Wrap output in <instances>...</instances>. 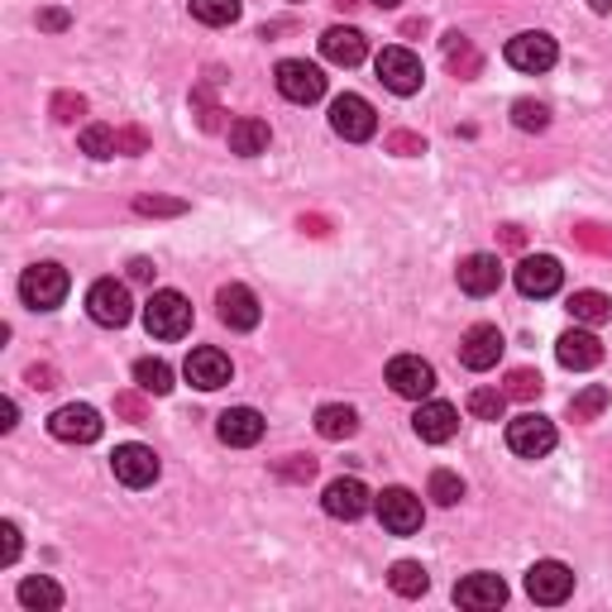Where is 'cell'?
<instances>
[{
  "mask_svg": "<svg viewBox=\"0 0 612 612\" xmlns=\"http://www.w3.org/2000/svg\"><path fill=\"white\" fill-rule=\"evenodd\" d=\"M15 559H20V527L5 522L0 527V565H15Z\"/></svg>",
  "mask_w": 612,
  "mask_h": 612,
  "instance_id": "cell-39",
  "label": "cell"
},
{
  "mask_svg": "<svg viewBox=\"0 0 612 612\" xmlns=\"http://www.w3.org/2000/svg\"><path fill=\"white\" fill-rule=\"evenodd\" d=\"M153 273H159V268H153L149 258H135V264H129V278H135V282H153Z\"/></svg>",
  "mask_w": 612,
  "mask_h": 612,
  "instance_id": "cell-45",
  "label": "cell"
},
{
  "mask_svg": "<svg viewBox=\"0 0 612 612\" xmlns=\"http://www.w3.org/2000/svg\"><path fill=\"white\" fill-rule=\"evenodd\" d=\"M431 498H436L440 507H454V503L464 498V478L450 474V469H436V474H431Z\"/></svg>",
  "mask_w": 612,
  "mask_h": 612,
  "instance_id": "cell-36",
  "label": "cell"
},
{
  "mask_svg": "<svg viewBox=\"0 0 612 612\" xmlns=\"http://www.w3.org/2000/svg\"><path fill=\"white\" fill-rule=\"evenodd\" d=\"M54 111H58V120H77V115L86 111V101H82V96H58Z\"/></svg>",
  "mask_w": 612,
  "mask_h": 612,
  "instance_id": "cell-41",
  "label": "cell"
},
{
  "mask_svg": "<svg viewBox=\"0 0 612 612\" xmlns=\"http://www.w3.org/2000/svg\"><path fill=\"white\" fill-rule=\"evenodd\" d=\"M454 603L460 608H474V612H488V608H503L507 603V584L498 575H469L454 584Z\"/></svg>",
  "mask_w": 612,
  "mask_h": 612,
  "instance_id": "cell-22",
  "label": "cell"
},
{
  "mask_svg": "<svg viewBox=\"0 0 612 612\" xmlns=\"http://www.w3.org/2000/svg\"><path fill=\"white\" fill-rule=\"evenodd\" d=\"M216 307H220V321L230 325V331H254L258 325V297L244 288V282H230V288H220V297H216Z\"/></svg>",
  "mask_w": 612,
  "mask_h": 612,
  "instance_id": "cell-21",
  "label": "cell"
},
{
  "mask_svg": "<svg viewBox=\"0 0 612 612\" xmlns=\"http://www.w3.org/2000/svg\"><path fill=\"white\" fill-rule=\"evenodd\" d=\"M135 383H139V393L168 397V393H173V369H168L163 359H139L135 363Z\"/></svg>",
  "mask_w": 612,
  "mask_h": 612,
  "instance_id": "cell-29",
  "label": "cell"
},
{
  "mask_svg": "<svg viewBox=\"0 0 612 612\" xmlns=\"http://www.w3.org/2000/svg\"><path fill=\"white\" fill-rule=\"evenodd\" d=\"M335 5H340V10H355V5H359V0H335Z\"/></svg>",
  "mask_w": 612,
  "mask_h": 612,
  "instance_id": "cell-49",
  "label": "cell"
},
{
  "mask_svg": "<svg viewBox=\"0 0 612 612\" xmlns=\"http://www.w3.org/2000/svg\"><path fill=\"white\" fill-rule=\"evenodd\" d=\"M555 58H559L555 38H551V34H541V30L507 38V62H512L517 72H551V68H555Z\"/></svg>",
  "mask_w": 612,
  "mask_h": 612,
  "instance_id": "cell-14",
  "label": "cell"
},
{
  "mask_svg": "<svg viewBox=\"0 0 612 612\" xmlns=\"http://www.w3.org/2000/svg\"><path fill=\"white\" fill-rule=\"evenodd\" d=\"M268 125L264 120H254V115H244V120H234L230 125V149L240 153V159H254V153H264L268 149Z\"/></svg>",
  "mask_w": 612,
  "mask_h": 612,
  "instance_id": "cell-26",
  "label": "cell"
},
{
  "mask_svg": "<svg viewBox=\"0 0 612 612\" xmlns=\"http://www.w3.org/2000/svg\"><path fill=\"white\" fill-rule=\"evenodd\" d=\"M48 431H54V440H68V446H91V440H101L106 422H101V412L86 407V402H68V407H58L48 416Z\"/></svg>",
  "mask_w": 612,
  "mask_h": 612,
  "instance_id": "cell-7",
  "label": "cell"
},
{
  "mask_svg": "<svg viewBox=\"0 0 612 612\" xmlns=\"http://www.w3.org/2000/svg\"><path fill=\"white\" fill-rule=\"evenodd\" d=\"M321 54H325V62H335V68H359L363 54H369V38L359 30H349V24H331V30L321 34Z\"/></svg>",
  "mask_w": 612,
  "mask_h": 612,
  "instance_id": "cell-20",
  "label": "cell"
},
{
  "mask_svg": "<svg viewBox=\"0 0 612 612\" xmlns=\"http://www.w3.org/2000/svg\"><path fill=\"white\" fill-rule=\"evenodd\" d=\"M373 5H383V10H397V5H402V0H373Z\"/></svg>",
  "mask_w": 612,
  "mask_h": 612,
  "instance_id": "cell-48",
  "label": "cell"
},
{
  "mask_svg": "<svg viewBox=\"0 0 612 612\" xmlns=\"http://www.w3.org/2000/svg\"><path fill=\"white\" fill-rule=\"evenodd\" d=\"M111 469L125 488H149L153 478H159V454H153L149 446H135V440H129V446H115Z\"/></svg>",
  "mask_w": 612,
  "mask_h": 612,
  "instance_id": "cell-17",
  "label": "cell"
},
{
  "mask_svg": "<svg viewBox=\"0 0 612 612\" xmlns=\"http://www.w3.org/2000/svg\"><path fill=\"white\" fill-rule=\"evenodd\" d=\"M507 397H517V402H531V397H541V373H531V369H512L507 373V388H503Z\"/></svg>",
  "mask_w": 612,
  "mask_h": 612,
  "instance_id": "cell-37",
  "label": "cell"
},
{
  "mask_svg": "<svg viewBox=\"0 0 612 612\" xmlns=\"http://www.w3.org/2000/svg\"><path fill=\"white\" fill-rule=\"evenodd\" d=\"M115 412H120V416H129V422H149V407H145V402H139L135 393L115 397Z\"/></svg>",
  "mask_w": 612,
  "mask_h": 612,
  "instance_id": "cell-40",
  "label": "cell"
},
{
  "mask_svg": "<svg viewBox=\"0 0 612 612\" xmlns=\"http://www.w3.org/2000/svg\"><path fill=\"white\" fill-rule=\"evenodd\" d=\"M388 149H393V153H422L426 139L422 135H393V139H388Z\"/></svg>",
  "mask_w": 612,
  "mask_h": 612,
  "instance_id": "cell-42",
  "label": "cell"
},
{
  "mask_svg": "<svg viewBox=\"0 0 612 612\" xmlns=\"http://www.w3.org/2000/svg\"><path fill=\"white\" fill-rule=\"evenodd\" d=\"M373 68H379V82L393 91V96H416L426 82V68H422V58L412 54V48H383L379 58H373Z\"/></svg>",
  "mask_w": 612,
  "mask_h": 612,
  "instance_id": "cell-4",
  "label": "cell"
},
{
  "mask_svg": "<svg viewBox=\"0 0 612 612\" xmlns=\"http://www.w3.org/2000/svg\"><path fill=\"white\" fill-rule=\"evenodd\" d=\"M192 20L211 24V30H226V24L240 20V0H192Z\"/></svg>",
  "mask_w": 612,
  "mask_h": 612,
  "instance_id": "cell-31",
  "label": "cell"
},
{
  "mask_svg": "<svg viewBox=\"0 0 612 612\" xmlns=\"http://www.w3.org/2000/svg\"><path fill=\"white\" fill-rule=\"evenodd\" d=\"M512 120H517V129H545V125H551V115H545L541 101H517Z\"/></svg>",
  "mask_w": 612,
  "mask_h": 612,
  "instance_id": "cell-38",
  "label": "cell"
},
{
  "mask_svg": "<svg viewBox=\"0 0 612 612\" xmlns=\"http://www.w3.org/2000/svg\"><path fill=\"white\" fill-rule=\"evenodd\" d=\"M555 422L541 412H522L507 422V446H512V454H522V460H545V454L555 450Z\"/></svg>",
  "mask_w": 612,
  "mask_h": 612,
  "instance_id": "cell-3",
  "label": "cell"
},
{
  "mask_svg": "<svg viewBox=\"0 0 612 612\" xmlns=\"http://www.w3.org/2000/svg\"><path fill=\"white\" fill-rule=\"evenodd\" d=\"M388 584H393V593H402V598H422L426 589H431V579H426V569L416 565V559H397Z\"/></svg>",
  "mask_w": 612,
  "mask_h": 612,
  "instance_id": "cell-30",
  "label": "cell"
},
{
  "mask_svg": "<svg viewBox=\"0 0 612 612\" xmlns=\"http://www.w3.org/2000/svg\"><path fill=\"white\" fill-rule=\"evenodd\" d=\"M68 288H72V278L62 264H34V268H24V278H20V297H24V307H34V311L62 307Z\"/></svg>",
  "mask_w": 612,
  "mask_h": 612,
  "instance_id": "cell-2",
  "label": "cell"
},
{
  "mask_svg": "<svg viewBox=\"0 0 612 612\" xmlns=\"http://www.w3.org/2000/svg\"><path fill=\"white\" fill-rule=\"evenodd\" d=\"M273 82H278V91L292 101V106H311V101L325 96V72L316 68V62H307V58H282Z\"/></svg>",
  "mask_w": 612,
  "mask_h": 612,
  "instance_id": "cell-5",
  "label": "cell"
},
{
  "mask_svg": "<svg viewBox=\"0 0 612 612\" xmlns=\"http://www.w3.org/2000/svg\"><path fill=\"white\" fill-rule=\"evenodd\" d=\"M216 431H220V440H226V446H234V450L258 446V440H264V416H258L254 407H230V412H220Z\"/></svg>",
  "mask_w": 612,
  "mask_h": 612,
  "instance_id": "cell-23",
  "label": "cell"
},
{
  "mask_svg": "<svg viewBox=\"0 0 612 612\" xmlns=\"http://www.w3.org/2000/svg\"><path fill=\"white\" fill-rule=\"evenodd\" d=\"M182 373H187L192 388H201V393H216V388L230 383V355H220L216 345H197L187 355V363H182Z\"/></svg>",
  "mask_w": 612,
  "mask_h": 612,
  "instance_id": "cell-16",
  "label": "cell"
},
{
  "mask_svg": "<svg viewBox=\"0 0 612 612\" xmlns=\"http://www.w3.org/2000/svg\"><path fill=\"white\" fill-rule=\"evenodd\" d=\"M446 62H450V68L460 72V77H474V72H478V54L469 48L464 34H450V38H446Z\"/></svg>",
  "mask_w": 612,
  "mask_h": 612,
  "instance_id": "cell-35",
  "label": "cell"
},
{
  "mask_svg": "<svg viewBox=\"0 0 612 612\" xmlns=\"http://www.w3.org/2000/svg\"><path fill=\"white\" fill-rule=\"evenodd\" d=\"M412 431L426 440V446H446V440L460 431V412L450 402H422L412 416Z\"/></svg>",
  "mask_w": 612,
  "mask_h": 612,
  "instance_id": "cell-19",
  "label": "cell"
},
{
  "mask_svg": "<svg viewBox=\"0 0 612 612\" xmlns=\"http://www.w3.org/2000/svg\"><path fill=\"white\" fill-rule=\"evenodd\" d=\"M388 388H393L397 397L426 402L436 393V369L422 355H397L393 363H388Z\"/></svg>",
  "mask_w": 612,
  "mask_h": 612,
  "instance_id": "cell-10",
  "label": "cell"
},
{
  "mask_svg": "<svg viewBox=\"0 0 612 612\" xmlns=\"http://www.w3.org/2000/svg\"><path fill=\"white\" fill-rule=\"evenodd\" d=\"M139 211H145V216H177L182 211V201H139Z\"/></svg>",
  "mask_w": 612,
  "mask_h": 612,
  "instance_id": "cell-43",
  "label": "cell"
},
{
  "mask_svg": "<svg viewBox=\"0 0 612 612\" xmlns=\"http://www.w3.org/2000/svg\"><path fill=\"white\" fill-rule=\"evenodd\" d=\"M469 412H474L478 422H503L507 393L503 388H474V393H469Z\"/></svg>",
  "mask_w": 612,
  "mask_h": 612,
  "instance_id": "cell-33",
  "label": "cell"
},
{
  "mask_svg": "<svg viewBox=\"0 0 612 612\" xmlns=\"http://www.w3.org/2000/svg\"><path fill=\"white\" fill-rule=\"evenodd\" d=\"M331 129L340 139H349V145H363V139H373V129H379V115H373V106L363 96L345 91V96L331 101Z\"/></svg>",
  "mask_w": 612,
  "mask_h": 612,
  "instance_id": "cell-6",
  "label": "cell"
},
{
  "mask_svg": "<svg viewBox=\"0 0 612 612\" xmlns=\"http://www.w3.org/2000/svg\"><path fill=\"white\" fill-rule=\"evenodd\" d=\"M569 316H575L579 325H603V321H612V297L584 288V292L569 297Z\"/></svg>",
  "mask_w": 612,
  "mask_h": 612,
  "instance_id": "cell-27",
  "label": "cell"
},
{
  "mask_svg": "<svg viewBox=\"0 0 612 612\" xmlns=\"http://www.w3.org/2000/svg\"><path fill=\"white\" fill-rule=\"evenodd\" d=\"M82 153H91V159H115V153H120V135H115L111 125H86L82 129Z\"/></svg>",
  "mask_w": 612,
  "mask_h": 612,
  "instance_id": "cell-32",
  "label": "cell"
},
{
  "mask_svg": "<svg viewBox=\"0 0 612 612\" xmlns=\"http://www.w3.org/2000/svg\"><path fill=\"white\" fill-rule=\"evenodd\" d=\"M379 522L383 531H393V536H412V531H422V498H416L412 488H383L379 498Z\"/></svg>",
  "mask_w": 612,
  "mask_h": 612,
  "instance_id": "cell-9",
  "label": "cell"
},
{
  "mask_svg": "<svg viewBox=\"0 0 612 612\" xmlns=\"http://www.w3.org/2000/svg\"><path fill=\"white\" fill-rule=\"evenodd\" d=\"M527 593L536 598V603H545V608L565 603V598L575 593V569L559 565V559H536V565L527 569Z\"/></svg>",
  "mask_w": 612,
  "mask_h": 612,
  "instance_id": "cell-11",
  "label": "cell"
},
{
  "mask_svg": "<svg viewBox=\"0 0 612 612\" xmlns=\"http://www.w3.org/2000/svg\"><path fill=\"white\" fill-rule=\"evenodd\" d=\"M38 24H44V30H68V15H62V10H44Z\"/></svg>",
  "mask_w": 612,
  "mask_h": 612,
  "instance_id": "cell-46",
  "label": "cell"
},
{
  "mask_svg": "<svg viewBox=\"0 0 612 612\" xmlns=\"http://www.w3.org/2000/svg\"><path fill=\"white\" fill-rule=\"evenodd\" d=\"M608 402H612V397H608V388H598V383H589V388H584L579 397H569V416H575V422H593V416L603 412Z\"/></svg>",
  "mask_w": 612,
  "mask_h": 612,
  "instance_id": "cell-34",
  "label": "cell"
},
{
  "mask_svg": "<svg viewBox=\"0 0 612 612\" xmlns=\"http://www.w3.org/2000/svg\"><path fill=\"white\" fill-rule=\"evenodd\" d=\"M282 474H288V478H311V474H316V460H302V454H297V464H288Z\"/></svg>",
  "mask_w": 612,
  "mask_h": 612,
  "instance_id": "cell-44",
  "label": "cell"
},
{
  "mask_svg": "<svg viewBox=\"0 0 612 612\" xmlns=\"http://www.w3.org/2000/svg\"><path fill=\"white\" fill-rule=\"evenodd\" d=\"M86 311L96 325H111V331H120V325H129V316H135V302H129V288L115 278H101L91 282L86 292Z\"/></svg>",
  "mask_w": 612,
  "mask_h": 612,
  "instance_id": "cell-8",
  "label": "cell"
},
{
  "mask_svg": "<svg viewBox=\"0 0 612 612\" xmlns=\"http://www.w3.org/2000/svg\"><path fill=\"white\" fill-rule=\"evenodd\" d=\"M359 431V412L345 407V402H325L316 412V436L321 440H349Z\"/></svg>",
  "mask_w": 612,
  "mask_h": 612,
  "instance_id": "cell-25",
  "label": "cell"
},
{
  "mask_svg": "<svg viewBox=\"0 0 612 612\" xmlns=\"http://www.w3.org/2000/svg\"><path fill=\"white\" fill-rule=\"evenodd\" d=\"M20 603L30 608V612H58V608H62V589H58L54 579H44V575H38V579H24V584H20Z\"/></svg>",
  "mask_w": 612,
  "mask_h": 612,
  "instance_id": "cell-28",
  "label": "cell"
},
{
  "mask_svg": "<svg viewBox=\"0 0 612 612\" xmlns=\"http://www.w3.org/2000/svg\"><path fill=\"white\" fill-rule=\"evenodd\" d=\"M145 331L153 335V340H182V335L192 331V302L173 288L153 292L145 302Z\"/></svg>",
  "mask_w": 612,
  "mask_h": 612,
  "instance_id": "cell-1",
  "label": "cell"
},
{
  "mask_svg": "<svg viewBox=\"0 0 612 612\" xmlns=\"http://www.w3.org/2000/svg\"><path fill=\"white\" fill-rule=\"evenodd\" d=\"M30 383H34V388H58V383H54V369H38V363L30 369Z\"/></svg>",
  "mask_w": 612,
  "mask_h": 612,
  "instance_id": "cell-47",
  "label": "cell"
},
{
  "mask_svg": "<svg viewBox=\"0 0 612 612\" xmlns=\"http://www.w3.org/2000/svg\"><path fill=\"white\" fill-rule=\"evenodd\" d=\"M517 292L522 297H555L559 292V282H565V268H559V258H551V254H527L522 264H517Z\"/></svg>",
  "mask_w": 612,
  "mask_h": 612,
  "instance_id": "cell-12",
  "label": "cell"
},
{
  "mask_svg": "<svg viewBox=\"0 0 612 612\" xmlns=\"http://www.w3.org/2000/svg\"><path fill=\"white\" fill-rule=\"evenodd\" d=\"M460 288L469 297H493L503 288V264L493 254H469L460 264Z\"/></svg>",
  "mask_w": 612,
  "mask_h": 612,
  "instance_id": "cell-24",
  "label": "cell"
},
{
  "mask_svg": "<svg viewBox=\"0 0 612 612\" xmlns=\"http://www.w3.org/2000/svg\"><path fill=\"white\" fill-rule=\"evenodd\" d=\"M503 349H507V340H503V331L498 325H469L464 331V340H460V363L464 369H474V373H488L493 363L503 359Z\"/></svg>",
  "mask_w": 612,
  "mask_h": 612,
  "instance_id": "cell-15",
  "label": "cell"
},
{
  "mask_svg": "<svg viewBox=\"0 0 612 612\" xmlns=\"http://www.w3.org/2000/svg\"><path fill=\"white\" fill-rule=\"evenodd\" d=\"M321 507L335 517V522H359L363 512L373 507V493L359 484V478H331L321 493Z\"/></svg>",
  "mask_w": 612,
  "mask_h": 612,
  "instance_id": "cell-13",
  "label": "cell"
},
{
  "mask_svg": "<svg viewBox=\"0 0 612 612\" xmlns=\"http://www.w3.org/2000/svg\"><path fill=\"white\" fill-rule=\"evenodd\" d=\"M555 359L565 363L569 373H584V369H598V363H603V345H598V335L589 325H575V331H565L555 340Z\"/></svg>",
  "mask_w": 612,
  "mask_h": 612,
  "instance_id": "cell-18",
  "label": "cell"
}]
</instances>
